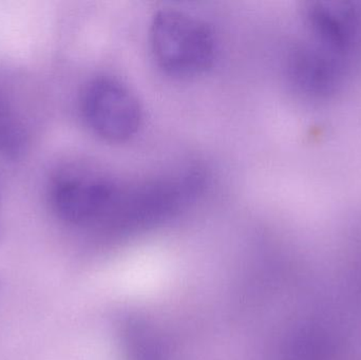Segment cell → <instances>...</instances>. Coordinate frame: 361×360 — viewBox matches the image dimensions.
<instances>
[{
  "label": "cell",
  "instance_id": "6da1fadb",
  "mask_svg": "<svg viewBox=\"0 0 361 360\" xmlns=\"http://www.w3.org/2000/svg\"><path fill=\"white\" fill-rule=\"evenodd\" d=\"M129 184L91 165H63L49 181V206L70 228L109 230L122 211Z\"/></svg>",
  "mask_w": 361,
  "mask_h": 360
},
{
  "label": "cell",
  "instance_id": "7a4b0ae2",
  "mask_svg": "<svg viewBox=\"0 0 361 360\" xmlns=\"http://www.w3.org/2000/svg\"><path fill=\"white\" fill-rule=\"evenodd\" d=\"M150 46L157 65L169 75L188 78L212 67L218 53L210 25L184 11L165 8L152 19Z\"/></svg>",
  "mask_w": 361,
  "mask_h": 360
},
{
  "label": "cell",
  "instance_id": "3957f363",
  "mask_svg": "<svg viewBox=\"0 0 361 360\" xmlns=\"http://www.w3.org/2000/svg\"><path fill=\"white\" fill-rule=\"evenodd\" d=\"M80 113L86 126L101 139L121 143L137 135L142 108L126 85L110 76L93 78L80 97Z\"/></svg>",
  "mask_w": 361,
  "mask_h": 360
},
{
  "label": "cell",
  "instance_id": "277c9868",
  "mask_svg": "<svg viewBox=\"0 0 361 360\" xmlns=\"http://www.w3.org/2000/svg\"><path fill=\"white\" fill-rule=\"evenodd\" d=\"M14 90L0 80V159L23 158L31 144V130Z\"/></svg>",
  "mask_w": 361,
  "mask_h": 360
},
{
  "label": "cell",
  "instance_id": "5b68a950",
  "mask_svg": "<svg viewBox=\"0 0 361 360\" xmlns=\"http://www.w3.org/2000/svg\"><path fill=\"white\" fill-rule=\"evenodd\" d=\"M4 181L0 175V232L2 228V206H4Z\"/></svg>",
  "mask_w": 361,
  "mask_h": 360
}]
</instances>
